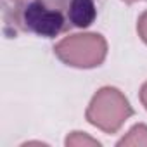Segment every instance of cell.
I'll return each mask as SVG.
<instances>
[{"mask_svg": "<svg viewBox=\"0 0 147 147\" xmlns=\"http://www.w3.org/2000/svg\"><path fill=\"white\" fill-rule=\"evenodd\" d=\"M104 0H2L5 30L54 38L73 28H88Z\"/></svg>", "mask_w": 147, "mask_h": 147, "instance_id": "obj_1", "label": "cell"}, {"mask_svg": "<svg viewBox=\"0 0 147 147\" xmlns=\"http://www.w3.org/2000/svg\"><path fill=\"white\" fill-rule=\"evenodd\" d=\"M85 116L90 125L111 135L116 133L130 116H133V107L118 88L104 87L94 95Z\"/></svg>", "mask_w": 147, "mask_h": 147, "instance_id": "obj_2", "label": "cell"}, {"mask_svg": "<svg viewBox=\"0 0 147 147\" xmlns=\"http://www.w3.org/2000/svg\"><path fill=\"white\" fill-rule=\"evenodd\" d=\"M54 54L73 67H95L100 66L107 55V42L99 33L71 35L54 47Z\"/></svg>", "mask_w": 147, "mask_h": 147, "instance_id": "obj_3", "label": "cell"}, {"mask_svg": "<svg viewBox=\"0 0 147 147\" xmlns=\"http://www.w3.org/2000/svg\"><path fill=\"white\" fill-rule=\"evenodd\" d=\"M147 145V126L145 125H135L130 131L128 137L121 138L118 145Z\"/></svg>", "mask_w": 147, "mask_h": 147, "instance_id": "obj_4", "label": "cell"}, {"mask_svg": "<svg viewBox=\"0 0 147 147\" xmlns=\"http://www.w3.org/2000/svg\"><path fill=\"white\" fill-rule=\"evenodd\" d=\"M75 144H92V145H100L97 140H94V138H90V137H87V135L82 137V131H73V135L66 138V145H75Z\"/></svg>", "mask_w": 147, "mask_h": 147, "instance_id": "obj_5", "label": "cell"}, {"mask_svg": "<svg viewBox=\"0 0 147 147\" xmlns=\"http://www.w3.org/2000/svg\"><path fill=\"white\" fill-rule=\"evenodd\" d=\"M137 31L140 35V38L147 43V11L140 14L138 18V23H137Z\"/></svg>", "mask_w": 147, "mask_h": 147, "instance_id": "obj_6", "label": "cell"}, {"mask_svg": "<svg viewBox=\"0 0 147 147\" xmlns=\"http://www.w3.org/2000/svg\"><path fill=\"white\" fill-rule=\"evenodd\" d=\"M140 100H142V104L145 106V109H147V82L142 85V88H140Z\"/></svg>", "mask_w": 147, "mask_h": 147, "instance_id": "obj_7", "label": "cell"}, {"mask_svg": "<svg viewBox=\"0 0 147 147\" xmlns=\"http://www.w3.org/2000/svg\"><path fill=\"white\" fill-rule=\"evenodd\" d=\"M123 2H126V4H133V2H140V0H123Z\"/></svg>", "mask_w": 147, "mask_h": 147, "instance_id": "obj_8", "label": "cell"}]
</instances>
